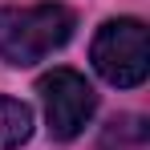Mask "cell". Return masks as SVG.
Listing matches in <instances>:
<instances>
[{
  "instance_id": "cell-1",
  "label": "cell",
  "mask_w": 150,
  "mask_h": 150,
  "mask_svg": "<svg viewBox=\"0 0 150 150\" xmlns=\"http://www.w3.org/2000/svg\"><path fill=\"white\" fill-rule=\"evenodd\" d=\"M77 28L73 8L65 4H28V8H0V61L4 65H37L61 45H69Z\"/></svg>"
},
{
  "instance_id": "cell-3",
  "label": "cell",
  "mask_w": 150,
  "mask_h": 150,
  "mask_svg": "<svg viewBox=\"0 0 150 150\" xmlns=\"http://www.w3.org/2000/svg\"><path fill=\"white\" fill-rule=\"evenodd\" d=\"M37 93H41V105H45V126H49V134L57 142H73L98 114L93 85L77 69H65V65H57L41 77Z\"/></svg>"
},
{
  "instance_id": "cell-4",
  "label": "cell",
  "mask_w": 150,
  "mask_h": 150,
  "mask_svg": "<svg viewBox=\"0 0 150 150\" xmlns=\"http://www.w3.org/2000/svg\"><path fill=\"white\" fill-rule=\"evenodd\" d=\"M33 138V110L21 98L0 93V150H16Z\"/></svg>"
},
{
  "instance_id": "cell-2",
  "label": "cell",
  "mask_w": 150,
  "mask_h": 150,
  "mask_svg": "<svg viewBox=\"0 0 150 150\" xmlns=\"http://www.w3.org/2000/svg\"><path fill=\"white\" fill-rule=\"evenodd\" d=\"M89 61L98 69L101 81L118 85V89H134L142 85L150 73V49H146V25L134 16H118L105 21L89 45Z\"/></svg>"
}]
</instances>
